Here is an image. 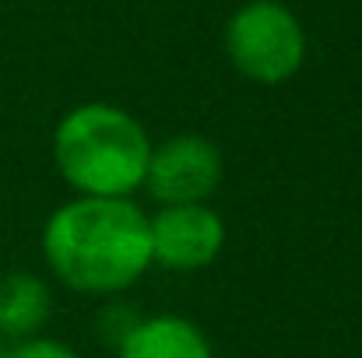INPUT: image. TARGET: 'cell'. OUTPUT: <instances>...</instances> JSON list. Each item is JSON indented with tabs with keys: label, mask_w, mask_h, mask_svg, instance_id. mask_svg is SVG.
Returning <instances> with one entry per match:
<instances>
[{
	"label": "cell",
	"mask_w": 362,
	"mask_h": 358,
	"mask_svg": "<svg viewBox=\"0 0 362 358\" xmlns=\"http://www.w3.org/2000/svg\"><path fill=\"white\" fill-rule=\"evenodd\" d=\"M42 253L74 292L113 295L151 267L148 218L130 197H74L49 215Z\"/></svg>",
	"instance_id": "obj_1"
},
{
	"label": "cell",
	"mask_w": 362,
	"mask_h": 358,
	"mask_svg": "<svg viewBox=\"0 0 362 358\" xmlns=\"http://www.w3.org/2000/svg\"><path fill=\"white\" fill-rule=\"evenodd\" d=\"M151 141L144 126L117 106L88 102L57 123L53 158L81 197H127L144 183Z\"/></svg>",
	"instance_id": "obj_2"
},
{
	"label": "cell",
	"mask_w": 362,
	"mask_h": 358,
	"mask_svg": "<svg viewBox=\"0 0 362 358\" xmlns=\"http://www.w3.org/2000/svg\"><path fill=\"white\" fill-rule=\"evenodd\" d=\"M233 67L257 85L288 81L306 60V35L299 18L278 0H250L226 28Z\"/></svg>",
	"instance_id": "obj_3"
},
{
	"label": "cell",
	"mask_w": 362,
	"mask_h": 358,
	"mask_svg": "<svg viewBox=\"0 0 362 358\" xmlns=\"http://www.w3.org/2000/svg\"><path fill=\"white\" fill-rule=\"evenodd\" d=\"M222 183V151L201 133H176L151 148L144 183L162 208L208 204Z\"/></svg>",
	"instance_id": "obj_4"
},
{
	"label": "cell",
	"mask_w": 362,
	"mask_h": 358,
	"mask_svg": "<svg viewBox=\"0 0 362 358\" xmlns=\"http://www.w3.org/2000/svg\"><path fill=\"white\" fill-rule=\"evenodd\" d=\"M148 239L151 263L169 270H201L222 253L226 225L208 204H176L148 218Z\"/></svg>",
	"instance_id": "obj_5"
},
{
	"label": "cell",
	"mask_w": 362,
	"mask_h": 358,
	"mask_svg": "<svg viewBox=\"0 0 362 358\" xmlns=\"http://www.w3.org/2000/svg\"><path fill=\"white\" fill-rule=\"evenodd\" d=\"M53 309L49 285L39 274L14 270L0 278V338L21 345L39 338Z\"/></svg>",
	"instance_id": "obj_6"
},
{
	"label": "cell",
	"mask_w": 362,
	"mask_h": 358,
	"mask_svg": "<svg viewBox=\"0 0 362 358\" xmlns=\"http://www.w3.org/2000/svg\"><path fill=\"white\" fill-rule=\"evenodd\" d=\"M120 358H211L204 330L183 316H148L117 348Z\"/></svg>",
	"instance_id": "obj_7"
},
{
	"label": "cell",
	"mask_w": 362,
	"mask_h": 358,
	"mask_svg": "<svg viewBox=\"0 0 362 358\" xmlns=\"http://www.w3.org/2000/svg\"><path fill=\"white\" fill-rule=\"evenodd\" d=\"M4 358H81L74 348L60 345V341H49V338H32V341H21L14 348H7Z\"/></svg>",
	"instance_id": "obj_8"
},
{
	"label": "cell",
	"mask_w": 362,
	"mask_h": 358,
	"mask_svg": "<svg viewBox=\"0 0 362 358\" xmlns=\"http://www.w3.org/2000/svg\"><path fill=\"white\" fill-rule=\"evenodd\" d=\"M137 323H141V316H134L127 306H110V309L99 316V330H103L117 348H120V341L134 330V327H137Z\"/></svg>",
	"instance_id": "obj_9"
},
{
	"label": "cell",
	"mask_w": 362,
	"mask_h": 358,
	"mask_svg": "<svg viewBox=\"0 0 362 358\" xmlns=\"http://www.w3.org/2000/svg\"><path fill=\"white\" fill-rule=\"evenodd\" d=\"M0 358H4V348H0Z\"/></svg>",
	"instance_id": "obj_10"
}]
</instances>
